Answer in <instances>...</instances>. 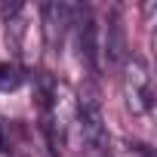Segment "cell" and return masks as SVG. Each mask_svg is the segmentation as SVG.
Returning a JSON list of instances; mask_svg holds the SVG:
<instances>
[{"label": "cell", "instance_id": "cell-3", "mask_svg": "<svg viewBox=\"0 0 157 157\" xmlns=\"http://www.w3.org/2000/svg\"><path fill=\"white\" fill-rule=\"evenodd\" d=\"M71 25L77 28V46H80V59L96 68L99 65V43H96V22H93V13L83 6H77L74 16H71Z\"/></svg>", "mask_w": 157, "mask_h": 157}, {"label": "cell", "instance_id": "cell-1", "mask_svg": "<svg viewBox=\"0 0 157 157\" xmlns=\"http://www.w3.org/2000/svg\"><path fill=\"white\" fill-rule=\"evenodd\" d=\"M123 93L132 114H148L154 108V77L142 56H129L123 62Z\"/></svg>", "mask_w": 157, "mask_h": 157}, {"label": "cell", "instance_id": "cell-2", "mask_svg": "<svg viewBox=\"0 0 157 157\" xmlns=\"http://www.w3.org/2000/svg\"><path fill=\"white\" fill-rule=\"evenodd\" d=\"M80 142H83V151L90 157H108L111 151V136H108V126H105V117H102V108L93 102V99H83L80 102Z\"/></svg>", "mask_w": 157, "mask_h": 157}, {"label": "cell", "instance_id": "cell-5", "mask_svg": "<svg viewBox=\"0 0 157 157\" xmlns=\"http://www.w3.org/2000/svg\"><path fill=\"white\" fill-rule=\"evenodd\" d=\"M105 59L108 65H123L129 56H126V34H123V25L117 19V13H111V22H108V31H105Z\"/></svg>", "mask_w": 157, "mask_h": 157}, {"label": "cell", "instance_id": "cell-7", "mask_svg": "<svg viewBox=\"0 0 157 157\" xmlns=\"http://www.w3.org/2000/svg\"><path fill=\"white\" fill-rule=\"evenodd\" d=\"M129 157H154L148 148H139V145H132V151H129Z\"/></svg>", "mask_w": 157, "mask_h": 157}, {"label": "cell", "instance_id": "cell-4", "mask_svg": "<svg viewBox=\"0 0 157 157\" xmlns=\"http://www.w3.org/2000/svg\"><path fill=\"white\" fill-rule=\"evenodd\" d=\"M71 16H74V6H68V3H46L43 6V31H46L49 46H62Z\"/></svg>", "mask_w": 157, "mask_h": 157}, {"label": "cell", "instance_id": "cell-6", "mask_svg": "<svg viewBox=\"0 0 157 157\" xmlns=\"http://www.w3.org/2000/svg\"><path fill=\"white\" fill-rule=\"evenodd\" d=\"M22 80H25V77H22V71H19L16 65L0 62V90H16Z\"/></svg>", "mask_w": 157, "mask_h": 157}]
</instances>
